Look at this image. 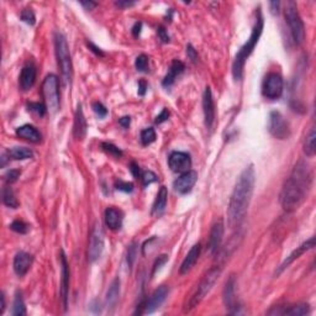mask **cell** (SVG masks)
<instances>
[{"mask_svg":"<svg viewBox=\"0 0 316 316\" xmlns=\"http://www.w3.org/2000/svg\"><path fill=\"white\" fill-rule=\"evenodd\" d=\"M42 96L47 110L52 114L60 110L61 98H60V82L57 76L48 74L42 83Z\"/></svg>","mask_w":316,"mask_h":316,"instance_id":"8992f818","label":"cell"},{"mask_svg":"<svg viewBox=\"0 0 316 316\" xmlns=\"http://www.w3.org/2000/svg\"><path fill=\"white\" fill-rule=\"evenodd\" d=\"M221 275V267H213L210 268L206 273L204 274V277L202 278L200 283L196 286V290L194 292V294L191 295L190 299H189L188 304L184 308V311L188 313V311H191L194 308L199 305L200 302L204 300V298L211 292V289L214 288V285L216 284V282L219 281Z\"/></svg>","mask_w":316,"mask_h":316,"instance_id":"5b68a950","label":"cell"},{"mask_svg":"<svg viewBox=\"0 0 316 316\" xmlns=\"http://www.w3.org/2000/svg\"><path fill=\"white\" fill-rule=\"evenodd\" d=\"M203 110H204V119L206 128H211L215 121V105H214L213 93L210 87L205 88L204 95H203Z\"/></svg>","mask_w":316,"mask_h":316,"instance_id":"5bb4252c","label":"cell"},{"mask_svg":"<svg viewBox=\"0 0 316 316\" xmlns=\"http://www.w3.org/2000/svg\"><path fill=\"white\" fill-rule=\"evenodd\" d=\"M93 110H94V112H95V114L100 117V119H104V117L108 115V109L104 107L103 104L99 103V101L93 103Z\"/></svg>","mask_w":316,"mask_h":316,"instance_id":"7bdbcfd3","label":"cell"},{"mask_svg":"<svg viewBox=\"0 0 316 316\" xmlns=\"http://www.w3.org/2000/svg\"><path fill=\"white\" fill-rule=\"evenodd\" d=\"M167 261H168V256H166V254H162V256L158 257V258L156 259L155 265H153L152 275H155V273L157 272V269H159V268H161V266H163Z\"/></svg>","mask_w":316,"mask_h":316,"instance_id":"ee69618b","label":"cell"},{"mask_svg":"<svg viewBox=\"0 0 316 316\" xmlns=\"http://www.w3.org/2000/svg\"><path fill=\"white\" fill-rule=\"evenodd\" d=\"M157 35H158V37H159V40H161L162 42H164V44L169 42V35L167 33L166 29H164L163 26H159V28H158Z\"/></svg>","mask_w":316,"mask_h":316,"instance_id":"f6af8a7d","label":"cell"},{"mask_svg":"<svg viewBox=\"0 0 316 316\" xmlns=\"http://www.w3.org/2000/svg\"><path fill=\"white\" fill-rule=\"evenodd\" d=\"M184 69H186V65H184V63L180 62V61H178V60L173 61L172 64H171V67H169L168 73L166 74V77H164V79H163V82H162V85H163L164 88L172 87V85L174 84L177 77L179 76V74H182L183 72H184Z\"/></svg>","mask_w":316,"mask_h":316,"instance_id":"cb8c5ba5","label":"cell"},{"mask_svg":"<svg viewBox=\"0 0 316 316\" xmlns=\"http://www.w3.org/2000/svg\"><path fill=\"white\" fill-rule=\"evenodd\" d=\"M136 69L139 72H148V57L146 55H140L136 58Z\"/></svg>","mask_w":316,"mask_h":316,"instance_id":"74e56055","label":"cell"},{"mask_svg":"<svg viewBox=\"0 0 316 316\" xmlns=\"http://www.w3.org/2000/svg\"><path fill=\"white\" fill-rule=\"evenodd\" d=\"M36 82V68L35 65L28 64L22 68L21 74H20V88L24 92L31 89Z\"/></svg>","mask_w":316,"mask_h":316,"instance_id":"7402d4cb","label":"cell"},{"mask_svg":"<svg viewBox=\"0 0 316 316\" xmlns=\"http://www.w3.org/2000/svg\"><path fill=\"white\" fill-rule=\"evenodd\" d=\"M141 29H142L141 22H136L134 28H132V35H134L135 37H139V35L141 33Z\"/></svg>","mask_w":316,"mask_h":316,"instance_id":"9f6ffc18","label":"cell"},{"mask_svg":"<svg viewBox=\"0 0 316 316\" xmlns=\"http://www.w3.org/2000/svg\"><path fill=\"white\" fill-rule=\"evenodd\" d=\"M6 155L11 159H16V161H24V159H29V158L33 157V152L30 148L26 147H13L9 148L6 151Z\"/></svg>","mask_w":316,"mask_h":316,"instance_id":"83f0119b","label":"cell"},{"mask_svg":"<svg viewBox=\"0 0 316 316\" xmlns=\"http://www.w3.org/2000/svg\"><path fill=\"white\" fill-rule=\"evenodd\" d=\"M101 148H103L108 155L112 156V157L115 158L123 157V151H121L119 147H116V146H114L112 143H109V142H103V143H101Z\"/></svg>","mask_w":316,"mask_h":316,"instance_id":"836d02e7","label":"cell"},{"mask_svg":"<svg viewBox=\"0 0 316 316\" xmlns=\"http://www.w3.org/2000/svg\"><path fill=\"white\" fill-rule=\"evenodd\" d=\"M223 231H225V225H223L222 219H220L214 223L210 231L209 241H207V250L210 253H216L219 251L221 242H222Z\"/></svg>","mask_w":316,"mask_h":316,"instance_id":"9a60e30c","label":"cell"},{"mask_svg":"<svg viewBox=\"0 0 316 316\" xmlns=\"http://www.w3.org/2000/svg\"><path fill=\"white\" fill-rule=\"evenodd\" d=\"M61 298L64 310H67L69 294V265L64 252L61 251Z\"/></svg>","mask_w":316,"mask_h":316,"instance_id":"8fae6325","label":"cell"},{"mask_svg":"<svg viewBox=\"0 0 316 316\" xmlns=\"http://www.w3.org/2000/svg\"><path fill=\"white\" fill-rule=\"evenodd\" d=\"M156 141V131L153 127H147L141 131V143L148 146Z\"/></svg>","mask_w":316,"mask_h":316,"instance_id":"d6a6232c","label":"cell"},{"mask_svg":"<svg viewBox=\"0 0 316 316\" xmlns=\"http://www.w3.org/2000/svg\"><path fill=\"white\" fill-rule=\"evenodd\" d=\"M120 297V279L115 278L107 292V304L109 308H114Z\"/></svg>","mask_w":316,"mask_h":316,"instance_id":"4316f807","label":"cell"},{"mask_svg":"<svg viewBox=\"0 0 316 316\" xmlns=\"http://www.w3.org/2000/svg\"><path fill=\"white\" fill-rule=\"evenodd\" d=\"M135 4H136L135 1H127V0H119V1H115V5L119 6V8L121 9L130 8V6H134Z\"/></svg>","mask_w":316,"mask_h":316,"instance_id":"f907efd6","label":"cell"},{"mask_svg":"<svg viewBox=\"0 0 316 316\" xmlns=\"http://www.w3.org/2000/svg\"><path fill=\"white\" fill-rule=\"evenodd\" d=\"M268 131L273 137L278 140H286L290 136V126L279 111H272L269 114Z\"/></svg>","mask_w":316,"mask_h":316,"instance_id":"ba28073f","label":"cell"},{"mask_svg":"<svg viewBox=\"0 0 316 316\" xmlns=\"http://www.w3.org/2000/svg\"><path fill=\"white\" fill-rule=\"evenodd\" d=\"M20 19L22 20L24 22H26L28 25H35L36 22V16L35 14H33L32 9H24L21 13V15H20Z\"/></svg>","mask_w":316,"mask_h":316,"instance_id":"8d00e7d4","label":"cell"},{"mask_svg":"<svg viewBox=\"0 0 316 316\" xmlns=\"http://www.w3.org/2000/svg\"><path fill=\"white\" fill-rule=\"evenodd\" d=\"M10 229L13 230V231L17 232V234L25 235V234H28V231H29V229H30V226H29V225L26 222H24V221H21V220H15L14 222H11Z\"/></svg>","mask_w":316,"mask_h":316,"instance_id":"e575fe53","label":"cell"},{"mask_svg":"<svg viewBox=\"0 0 316 316\" xmlns=\"http://www.w3.org/2000/svg\"><path fill=\"white\" fill-rule=\"evenodd\" d=\"M115 188L117 190L125 191V193H131V191L134 190V184L128 182H124V180H116L115 182Z\"/></svg>","mask_w":316,"mask_h":316,"instance_id":"b9f144b4","label":"cell"},{"mask_svg":"<svg viewBox=\"0 0 316 316\" xmlns=\"http://www.w3.org/2000/svg\"><path fill=\"white\" fill-rule=\"evenodd\" d=\"M168 117H169V111H168V109H163L161 111V114L158 115L157 117H156V120H155V123L156 124H158V125H159V124H162V123H164V121H167L168 120Z\"/></svg>","mask_w":316,"mask_h":316,"instance_id":"bcb514c9","label":"cell"},{"mask_svg":"<svg viewBox=\"0 0 316 316\" xmlns=\"http://www.w3.org/2000/svg\"><path fill=\"white\" fill-rule=\"evenodd\" d=\"M263 25H265L263 16H262L261 9H258V11H257L256 22H254L253 29H252L251 36H250V38L247 40V42L240 48L238 53H237L236 57H235L234 64H232V74H234L235 80H241V79H242L245 63L246 61H247V58L251 56L252 52H253L256 45L258 44L259 37H261L262 31H263Z\"/></svg>","mask_w":316,"mask_h":316,"instance_id":"3957f363","label":"cell"},{"mask_svg":"<svg viewBox=\"0 0 316 316\" xmlns=\"http://www.w3.org/2000/svg\"><path fill=\"white\" fill-rule=\"evenodd\" d=\"M20 174H21V172H20L19 169H10V171H8V172L5 173V175H4V180H5L8 184H13V183L16 182L17 178L20 177Z\"/></svg>","mask_w":316,"mask_h":316,"instance_id":"ab89813d","label":"cell"},{"mask_svg":"<svg viewBox=\"0 0 316 316\" xmlns=\"http://www.w3.org/2000/svg\"><path fill=\"white\" fill-rule=\"evenodd\" d=\"M130 171H131V173L134 174L135 178H137V179H139V178H141V175H142L141 174V169H140L139 164H137V163H135V162H131Z\"/></svg>","mask_w":316,"mask_h":316,"instance_id":"c3c4849f","label":"cell"},{"mask_svg":"<svg viewBox=\"0 0 316 316\" xmlns=\"http://www.w3.org/2000/svg\"><path fill=\"white\" fill-rule=\"evenodd\" d=\"M87 46H88V48L90 49V51L94 52V53H95L96 56H99V57H104V56H105V55H104V52L101 51V49L99 48L98 46H95V45H94L93 42H89V41H88V42H87Z\"/></svg>","mask_w":316,"mask_h":316,"instance_id":"681fc988","label":"cell"},{"mask_svg":"<svg viewBox=\"0 0 316 316\" xmlns=\"http://www.w3.org/2000/svg\"><path fill=\"white\" fill-rule=\"evenodd\" d=\"M141 179L142 183H143V187H147L150 184H152V183L157 182V175L153 172H151V171H146V172L142 173Z\"/></svg>","mask_w":316,"mask_h":316,"instance_id":"60d3db41","label":"cell"},{"mask_svg":"<svg viewBox=\"0 0 316 316\" xmlns=\"http://www.w3.org/2000/svg\"><path fill=\"white\" fill-rule=\"evenodd\" d=\"M26 314V308H25V302L22 299L21 293L17 292L15 295L14 302H13V309H11V315L14 316H22Z\"/></svg>","mask_w":316,"mask_h":316,"instance_id":"4dcf8cb0","label":"cell"},{"mask_svg":"<svg viewBox=\"0 0 316 316\" xmlns=\"http://www.w3.org/2000/svg\"><path fill=\"white\" fill-rule=\"evenodd\" d=\"M73 135L79 141H82L87 135V121H85L84 114H83L82 105H78V108H77L76 116H74Z\"/></svg>","mask_w":316,"mask_h":316,"instance_id":"ffe728a7","label":"cell"},{"mask_svg":"<svg viewBox=\"0 0 316 316\" xmlns=\"http://www.w3.org/2000/svg\"><path fill=\"white\" fill-rule=\"evenodd\" d=\"M304 153L308 157H314L316 153V131L314 126L304 140Z\"/></svg>","mask_w":316,"mask_h":316,"instance_id":"f1b7e54d","label":"cell"},{"mask_svg":"<svg viewBox=\"0 0 316 316\" xmlns=\"http://www.w3.org/2000/svg\"><path fill=\"white\" fill-rule=\"evenodd\" d=\"M80 5H82L85 10H93L94 8L98 6V3H94V1H80Z\"/></svg>","mask_w":316,"mask_h":316,"instance_id":"db71d44e","label":"cell"},{"mask_svg":"<svg viewBox=\"0 0 316 316\" xmlns=\"http://www.w3.org/2000/svg\"><path fill=\"white\" fill-rule=\"evenodd\" d=\"M200 252H202V246H200V243H195V245L190 248V251L188 252L184 261L182 262V266H180L179 269L180 274H187V273L195 266L196 261H198L200 257Z\"/></svg>","mask_w":316,"mask_h":316,"instance_id":"44dd1931","label":"cell"},{"mask_svg":"<svg viewBox=\"0 0 316 316\" xmlns=\"http://www.w3.org/2000/svg\"><path fill=\"white\" fill-rule=\"evenodd\" d=\"M235 286H236V278L235 275H231L226 282V285H225V289H223V302H225V306L229 309L230 314H240V306L237 305L236 297H235Z\"/></svg>","mask_w":316,"mask_h":316,"instance_id":"4fadbf2b","label":"cell"},{"mask_svg":"<svg viewBox=\"0 0 316 316\" xmlns=\"http://www.w3.org/2000/svg\"><path fill=\"white\" fill-rule=\"evenodd\" d=\"M104 250V234L100 225L96 223L90 234L89 247H88V259L89 262H95L100 258Z\"/></svg>","mask_w":316,"mask_h":316,"instance_id":"30bf717a","label":"cell"},{"mask_svg":"<svg viewBox=\"0 0 316 316\" xmlns=\"http://www.w3.org/2000/svg\"><path fill=\"white\" fill-rule=\"evenodd\" d=\"M16 135L20 137V139L28 140V141L33 142V143H38L42 139L41 134H40L37 128L32 125L20 126V127L16 130Z\"/></svg>","mask_w":316,"mask_h":316,"instance_id":"484cf974","label":"cell"},{"mask_svg":"<svg viewBox=\"0 0 316 316\" xmlns=\"http://www.w3.org/2000/svg\"><path fill=\"white\" fill-rule=\"evenodd\" d=\"M1 195H3L4 205H6L8 207H11V209H17V206H19V202H17V199L15 198L14 190H13L10 187H5V188L3 189Z\"/></svg>","mask_w":316,"mask_h":316,"instance_id":"f546056e","label":"cell"},{"mask_svg":"<svg viewBox=\"0 0 316 316\" xmlns=\"http://www.w3.org/2000/svg\"><path fill=\"white\" fill-rule=\"evenodd\" d=\"M167 202H168V191H167L166 187H161V189L158 190L156 200L153 203L152 206V215L159 216L164 213L167 206Z\"/></svg>","mask_w":316,"mask_h":316,"instance_id":"d4e9b609","label":"cell"},{"mask_svg":"<svg viewBox=\"0 0 316 316\" xmlns=\"http://www.w3.org/2000/svg\"><path fill=\"white\" fill-rule=\"evenodd\" d=\"M28 108L30 111L35 112L38 116H44L48 110H47V107L45 105V103H30L28 104Z\"/></svg>","mask_w":316,"mask_h":316,"instance_id":"d590c367","label":"cell"},{"mask_svg":"<svg viewBox=\"0 0 316 316\" xmlns=\"http://www.w3.org/2000/svg\"><path fill=\"white\" fill-rule=\"evenodd\" d=\"M33 257L30 253L24 251L17 252L14 258V270L19 277H24L29 272L30 267L32 266Z\"/></svg>","mask_w":316,"mask_h":316,"instance_id":"d6986e66","label":"cell"},{"mask_svg":"<svg viewBox=\"0 0 316 316\" xmlns=\"http://www.w3.org/2000/svg\"><path fill=\"white\" fill-rule=\"evenodd\" d=\"M314 246H315V237H311V238H309L308 241H305V242L302 243L301 246H299V247H297V250H294V251L292 252V253L289 254L288 257H286L285 261L282 263V266L279 267L278 272H277V274H281L282 272H283L285 268H288L289 266L292 265L293 262L295 261V259L299 258L301 254H304L305 252H308L309 250H311V248H314Z\"/></svg>","mask_w":316,"mask_h":316,"instance_id":"ac0fdd59","label":"cell"},{"mask_svg":"<svg viewBox=\"0 0 316 316\" xmlns=\"http://www.w3.org/2000/svg\"><path fill=\"white\" fill-rule=\"evenodd\" d=\"M136 256H137V245L135 242L131 243L130 246H128V250H127V265L128 267H132L135 263V261H136Z\"/></svg>","mask_w":316,"mask_h":316,"instance_id":"f35d334b","label":"cell"},{"mask_svg":"<svg viewBox=\"0 0 316 316\" xmlns=\"http://www.w3.org/2000/svg\"><path fill=\"white\" fill-rule=\"evenodd\" d=\"M313 183V171L310 164L299 161L284 183L281 191V204L286 213H293L308 196Z\"/></svg>","mask_w":316,"mask_h":316,"instance_id":"6da1fadb","label":"cell"},{"mask_svg":"<svg viewBox=\"0 0 316 316\" xmlns=\"http://www.w3.org/2000/svg\"><path fill=\"white\" fill-rule=\"evenodd\" d=\"M309 311H310V308H309L308 304H300V305L290 306L289 309L283 310V315L301 316V315H306V314H309Z\"/></svg>","mask_w":316,"mask_h":316,"instance_id":"1f68e13d","label":"cell"},{"mask_svg":"<svg viewBox=\"0 0 316 316\" xmlns=\"http://www.w3.org/2000/svg\"><path fill=\"white\" fill-rule=\"evenodd\" d=\"M104 219H105L107 226L109 227L110 230H119L123 226V213H121L120 210L115 209V207H108V209L105 210Z\"/></svg>","mask_w":316,"mask_h":316,"instance_id":"603a6c76","label":"cell"},{"mask_svg":"<svg viewBox=\"0 0 316 316\" xmlns=\"http://www.w3.org/2000/svg\"><path fill=\"white\" fill-rule=\"evenodd\" d=\"M55 49L63 83L68 87L72 82V77H73V65H72L71 52H69L67 40L61 32L55 33Z\"/></svg>","mask_w":316,"mask_h":316,"instance_id":"277c9868","label":"cell"},{"mask_svg":"<svg viewBox=\"0 0 316 316\" xmlns=\"http://www.w3.org/2000/svg\"><path fill=\"white\" fill-rule=\"evenodd\" d=\"M168 293H169V289L167 288L166 285L158 286L155 292H153V294L151 295L150 299L147 300V302H146V306H144V313L146 314L155 313V311L157 310V309L159 308L162 304H163L164 300L167 299V295H168Z\"/></svg>","mask_w":316,"mask_h":316,"instance_id":"e0dca14e","label":"cell"},{"mask_svg":"<svg viewBox=\"0 0 316 316\" xmlns=\"http://www.w3.org/2000/svg\"><path fill=\"white\" fill-rule=\"evenodd\" d=\"M196 180H198V173L194 171H188L174 180L173 187H174V190L179 194H187L193 189Z\"/></svg>","mask_w":316,"mask_h":316,"instance_id":"2e32d148","label":"cell"},{"mask_svg":"<svg viewBox=\"0 0 316 316\" xmlns=\"http://www.w3.org/2000/svg\"><path fill=\"white\" fill-rule=\"evenodd\" d=\"M254 180H256L254 168L252 164H250L240 174L230 198L227 219H229V226L231 229H238L245 220L253 194Z\"/></svg>","mask_w":316,"mask_h":316,"instance_id":"7a4b0ae2","label":"cell"},{"mask_svg":"<svg viewBox=\"0 0 316 316\" xmlns=\"http://www.w3.org/2000/svg\"><path fill=\"white\" fill-rule=\"evenodd\" d=\"M168 164L169 168L172 169L173 172L182 173L183 174V173L190 171L191 158L188 153L175 151V152H172L169 155Z\"/></svg>","mask_w":316,"mask_h":316,"instance_id":"7c38bea8","label":"cell"},{"mask_svg":"<svg viewBox=\"0 0 316 316\" xmlns=\"http://www.w3.org/2000/svg\"><path fill=\"white\" fill-rule=\"evenodd\" d=\"M269 8H270V13H272L273 15H278L279 8H281V3H279V1H270Z\"/></svg>","mask_w":316,"mask_h":316,"instance_id":"816d5d0a","label":"cell"},{"mask_svg":"<svg viewBox=\"0 0 316 316\" xmlns=\"http://www.w3.org/2000/svg\"><path fill=\"white\" fill-rule=\"evenodd\" d=\"M130 123H131L130 116H124V117H121L120 120H119V124H120L124 128H127L128 126H130Z\"/></svg>","mask_w":316,"mask_h":316,"instance_id":"11a10c76","label":"cell"},{"mask_svg":"<svg viewBox=\"0 0 316 316\" xmlns=\"http://www.w3.org/2000/svg\"><path fill=\"white\" fill-rule=\"evenodd\" d=\"M4 310H5V297H4V293H1V306H0V314H3Z\"/></svg>","mask_w":316,"mask_h":316,"instance_id":"6f0895ef","label":"cell"},{"mask_svg":"<svg viewBox=\"0 0 316 316\" xmlns=\"http://www.w3.org/2000/svg\"><path fill=\"white\" fill-rule=\"evenodd\" d=\"M284 14H285V20L288 22L293 40L297 45H301L305 38V28H304V22L298 11L297 4L294 1H288Z\"/></svg>","mask_w":316,"mask_h":316,"instance_id":"52a82bcc","label":"cell"},{"mask_svg":"<svg viewBox=\"0 0 316 316\" xmlns=\"http://www.w3.org/2000/svg\"><path fill=\"white\" fill-rule=\"evenodd\" d=\"M187 55H188L189 60H190L191 62L195 63L196 61H198V53H196V51L194 49V47L191 46V45L187 46Z\"/></svg>","mask_w":316,"mask_h":316,"instance_id":"7dc6e473","label":"cell"},{"mask_svg":"<svg viewBox=\"0 0 316 316\" xmlns=\"http://www.w3.org/2000/svg\"><path fill=\"white\" fill-rule=\"evenodd\" d=\"M283 89L284 82L282 76L279 73L272 72L266 77L263 87H262V93H263L265 98L275 100V99L281 98L282 94H283Z\"/></svg>","mask_w":316,"mask_h":316,"instance_id":"9c48e42d","label":"cell"},{"mask_svg":"<svg viewBox=\"0 0 316 316\" xmlns=\"http://www.w3.org/2000/svg\"><path fill=\"white\" fill-rule=\"evenodd\" d=\"M147 92V83L144 82V80H140L139 82V95L143 96Z\"/></svg>","mask_w":316,"mask_h":316,"instance_id":"f5cc1de1","label":"cell"}]
</instances>
